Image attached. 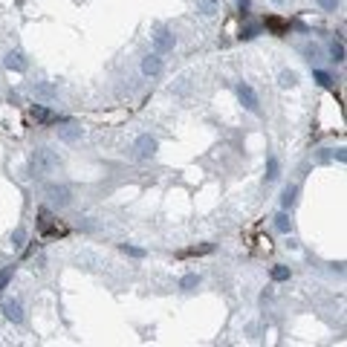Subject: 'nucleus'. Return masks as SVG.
I'll use <instances>...</instances> for the list:
<instances>
[{
    "mask_svg": "<svg viewBox=\"0 0 347 347\" xmlns=\"http://www.w3.org/2000/svg\"><path fill=\"white\" fill-rule=\"evenodd\" d=\"M32 162H35V171L52 174V171H58V165H61V156H58V151H52V148H38Z\"/></svg>",
    "mask_w": 347,
    "mask_h": 347,
    "instance_id": "nucleus-1",
    "label": "nucleus"
},
{
    "mask_svg": "<svg viewBox=\"0 0 347 347\" xmlns=\"http://www.w3.org/2000/svg\"><path fill=\"white\" fill-rule=\"evenodd\" d=\"M46 197H49V203H55L58 208H64V205L72 203V191L67 185H46Z\"/></svg>",
    "mask_w": 347,
    "mask_h": 347,
    "instance_id": "nucleus-2",
    "label": "nucleus"
},
{
    "mask_svg": "<svg viewBox=\"0 0 347 347\" xmlns=\"http://www.w3.org/2000/svg\"><path fill=\"white\" fill-rule=\"evenodd\" d=\"M177 46V38H174V32L171 29H159L156 35H153V49L159 55H165V52H171Z\"/></svg>",
    "mask_w": 347,
    "mask_h": 347,
    "instance_id": "nucleus-3",
    "label": "nucleus"
},
{
    "mask_svg": "<svg viewBox=\"0 0 347 347\" xmlns=\"http://www.w3.org/2000/svg\"><path fill=\"white\" fill-rule=\"evenodd\" d=\"M237 98H241L243 101V107H246V110H249V113H258L260 110V104H258V96H255V90L249 87V84H237Z\"/></svg>",
    "mask_w": 347,
    "mask_h": 347,
    "instance_id": "nucleus-4",
    "label": "nucleus"
},
{
    "mask_svg": "<svg viewBox=\"0 0 347 347\" xmlns=\"http://www.w3.org/2000/svg\"><path fill=\"white\" fill-rule=\"evenodd\" d=\"M38 229L46 231V234H64V229L55 223V217L46 211V208H41V211H38Z\"/></svg>",
    "mask_w": 347,
    "mask_h": 347,
    "instance_id": "nucleus-5",
    "label": "nucleus"
},
{
    "mask_svg": "<svg viewBox=\"0 0 347 347\" xmlns=\"http://www.w3.org/2000/svg\"><path fill=\"white\" fill-rule=\"evenodd\" d=\"M156 148H159V145H156V139H153V136H139V139H136V151H139V156H142V159H151L153 153H156Z\"/></svg>",
    "mask_w": 347,
    "mask_h": 347,
    "instance_id": "nucleus-6",
    "label": "nucleus"
},
{
    "mask_svg": "<svg viewBox=\"0 0 347 347\" xmlns=\"http://www.w3.org/2000/svg\"><path fill=\"white\" fill-rule=\"evenodd\" d=\"M162 55L159 52H153V55H148V58H142V72L145 75H159L162 72Z\"/></svg>",
    "mask_w": 347,
    "mask_h": 347,
    "instance_id": "nucleus-7",
    "label": "nucleus"
},
{
    "mask_svg": "<svg viewBox=\"0 0 347 347\" xmlns=\"http://www.w3.org/2000/svg\"><path fill=\"white\" fill-rule=\"evenodd\" d=\"M3 315H6L9 321H15V324H20V321H23V307H20L18 298H12V301L3 304Z\"/></svg>",
    "mask_w": 347,
    "mask_h": 347,
    "instance_id": "nucleus-8",
    "label": "nucleus"
},
{
    "mask_svg": "<svg viewBox=\"0 0 347 347\" xmlns=\"http://www.w3.org/2000/svg\"><path fill=\"white\" fill-rule=\"evenodd\" d=\"M32 93H35L38 98H55L58 96V87L49 84V81H35V84H32Z\"/></svg>",
    "mask_w": 347,
    "mask_h": 347,
    "instance_id": "nucleus-9",
    "label": "nucleus"
},
{
    "mask_svg": "<svg viewBox=\"0 0 347 347\" xmlns=\"http://www.w3.org/2000/svg\"><path fill=\"white\" fill-rule=\"evenodd\" d=\"M3 64H6L9 70H15V72H23V70H26V58H23V52H18V49L6 55V61H3Z\"/></svg>",
    "mask_w": 347,
    "mask_h": 347,
    "instance_id": "nucleus-10",
    "label": "nucleus"
},
{
    "mask_svg": "<svg viewBox=\"0 0 347 347\" xmlns=\"http://www.w3.org/2000/svg\"><path fill=\"white\" fill-rule=\"evenodd\" d=\"M197 12L205 18H214L220 12V0H197Z\"/></svg>",
    "mask_w": 347,
    "mask_h": 347,
    "instance_id": "nucleus-11",
    "label": "nucleus"
},
{
    "mask_svg": "<svg viewBox=\"0 0 347 347\" xmlns=\"http://www.w3.org/2000/svg\"><path fill=\"white\" fill-rule=\"evenodd\" d=\"M263 23H266V29H272L275 35H286V29H289V23H286L284 18H278V15H269Z\"/></svg>",
    "mask_w": 347,
    "mask_h": 347,
    "instance_id": "nucleus-12",
    "label": "nucleus"
},
{
    "mask_svg": "<svg viewBox=\"0 0 347 347\" xmlns=\"http://www.w3.org/2000/svg\"><path fill=\"white\" fill-rule=\"evenodd\" d=\"M32 116H35L38 122H44V125H52V122H58V116H55L52 110H46L44 104H35V107H32Z\"/></svg>",
    "mask_w": 347,
    "mask_h": 347,
    "instance_id": "nucleus-13",
    "label": "nucleus"
},
{
    "mask_svg": "<svg viewBox=\"0 0 347 347\" xmlns=\"http://www.w3.org/2000/svg\"><path fill=\"white\" fill-rule=\"evenodd\" d=\"M81 134H84L81 127L70 125V127H61V130H58V139H61V142H75V139H81Z\"/></svg>",
    "mask_w": 347,
    "mask_h": 347,
    "instance_id": "nucleus-14",
    "label": "nucleus"
},
{
    "mask_svg": "<svg viewBox=\"0 0 347 347\" xmlns=\"http://www.w3.org/2000/svg\"><path fill=\"white\" fill-rule=\"evenodd\" d=\"M278 84H281V87H295V84H298V72L295 70H281Z\"/></svg>",
    "mask_w": 347,
    "mask_h": 347,
    "instance_id": "nucleus-15",
    "label": "nucleus"
},
{
    "mask_svg": "<svg viewBox=\"0 0 347 347\" xmlns=\"http://www.w3.org/2000/svg\"><path fill=\"white\" fill-rule=\"evenodd\" d=\"M330 61L333 64L344 61V44H341V41H333V44H330Z\"/></svg>",
    "mask_w": 347,
    "mask_h": 347,
    "instance_id": "nucleus-16",
    "label": "nucleus"
},
{
    "mask_svg": "<svg viewBox=\"0 0 347 347\" xmlns=\"http://www.w3.org/2000/svg\"><path fill=\"white\" fill-rule=\"evenodd\" d=\"M295 197H298V188H295V185H286V188H284V197H281V205H284V211L295 205Z\"/></svg>",
    "mask_w": 347,
    "mask_h": 347,
    "instance_id": "nucleus-17",
    "label": "nucleus"
},
{
    "mask_svg": "<svg viewBox=\"0 0 347 347\" xmlns=\"http://www.w3.org/2000/svg\"><path fill=\"white\" fill-rule=\"evenodd\" d=\"M278 171H281V168H278V159H275V156H269V162H266V182H275Z\"/></svg>",
    "mask_w": 347,
    "mask_h": 347,
    "instance_id": "nucleus-18",
    "label": "nucleus"
},
{
    "mask_svg": "<svg viewBox=\"0 0 347 347\" xmlns=\"http://www.w3.org/2000/svg\"><path fill=\"white\" fill-rule=\"evenodd\" d=\"M179 286H182L185 292H191L194 286H200V275H185V278H182V281H179Z\"/></svg>",
    "mask_w": 347,
    "mask_h": 347,
    "instance_id": "nucleus-19",
    "label": "nucleus"
},
{
    "mask_svg": "<svg viewBox=\"0 0 347 347\" xmlns=\"http://www.w3.org/2000/svg\"><path fill=\"white\" fill-rule=\"evenodd\" d=\"M289 226H292V223H289L286 211H281V214L275 217V229H278V231H289Z\"/></svg>",
    "mask_w": 347,
    "mask_h": 347,
    "instance_id": "nucleus-20",
    "label": "nucleus"
},
{
    "mask_svg": "<svg viewBox=\"0 0 347 347\" xmlns=\"http://www.w3.org/2000/svg\"><path fill=\"white\" fill-rule=\"evenodd\" d=\"M23 241H26V229L18 226V229L12 231V243H15V246H23Z\"/></svg>",
    "mask_w": 347,
    "mask_h": 347,
    "instance_id": "nucleus-21",
    "label": "nucleus"
},
{
    "mask_svg": "<svg viewBox=\"0 0 347 347\" xmlns=\"http://www.w3.org/2000/svg\"><path fill=\"white\" fill-rule=\"evenodd\" d=\"M122 252H125V255H130V258H145V249H139V246H122Z\"/></svg>",
    "mask_w": 347,
    "mask_h": 347,
    "instance_id": "nucleus-22",
    "label": "nucleus"
},
{
    "mask_svg": "<svg viewBox=\"0 0 347 347\" xmlns=\"http://www.w3.org/2000/svg\"><path fill=\"white\" fill-rule=\"evenodd\" d=\"M272 278H275V281H289V269H286V266H275V269H272Z\"/></svg>",
    "mask_w": 347,
    "mask_h": 347,
    "instance_id": "nucleus-23",
    "label": "nucleus"
},
{
    "mask_svg": "<svg viewBox=\"0 0 347 347\" xmlns=\"http://www.w3.org/2000/svg\"><path fill=\"white\" fill-rule=\"evenodd\" d=\"M315 78H318V84H321V87H330V84H333V78H330V72H324V70H315Z\"/></svg>",
    "mask_w": 347,
    "mask_h": 347,
    "instance_id": "nucleus-24",
    "label": "nucleus"
},
{
    "mask_svg": "<svg viewBox=\"0 0 347 347\" xmlns=\"http://www.w3.org/2000/svg\"><path fill=\"white\" fill-rule=\"evenodd\" d=\"M12 272H15V269H12V266H6V269H3V272H0V289H3V286H6V284H9V281H12Z\"/></svg>",
    "mask_w": 347,
    "mask_h": 347,
    "instance_id": "nucleus-25",
    "label": "nucleus"
},
{
    "mask_svg": "<svg viewBox=\"0 0 347 347\" xmlns=\"http://www.w3.org/2000/svg\"><path fill=\"white\" fill-rule=\"evenodd\" d=\"M318 3H321V9H327V12L338 9V0H318Z\"/></svg>",
    "mask_w": 347,
    "mask_h": 347,
    "instance_id": "nucleus-26",
    "label": "nucleus"
},
{
    "mask_svg": "<svg viewBox=\"0 0 347 347\" xmlns=\"http://www.w3.org/2000/svg\"><path fill=\"white\" fill-rule=\"evenodd\" d=\"M269 3H272V6H286L289 0H269Z\"/></svg>",
    "mask_w": 347,
    "mask_h": 347,
    "instance_id": "nucleus-27",
    "label": "nucleus"
}]
</instances>
